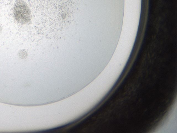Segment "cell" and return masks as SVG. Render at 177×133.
<instances>
[{
    "label": "cell",
    "instance_id": "cell-1",
    "mask_svg": "<svg viewBox=\"0 0 177 133\" xmlns=\"http://www.w3.org/2000/svg\"><path fill=\"white\" fill-rule=\"evenodd\" d=\"M14 16L16 20L22 24H25L31 20V11L27 4L23 0H18L15 4Z\"/></svg>",
    "mask_w": 177,
    "mask_h": 133
},
{
    "label": "cell",
    "instance_id": "cell-3",
    "mask_svg": "<svg viewBox=\"0 0 177 133\" xmlns=\"http://www.w3.org/2000/svg\"><path fill=\"white\" fill-rule=\"evenodd\" d=\"M3 28L1 26V25H0V33H1L2 31Z\"/></svg>",
    "mask_w": 177,
    "mask_h": 133
},
{
    "label": "cell",
    "instance_id": "cell-2",
    "mask_svg": "<svg viewBox=\"0 0 177 133\" xmlns=\"http://www.w3.org/2000/svg\"><path fill=\"white\" fill-rule=\"evenodd\" d=\"M18 55L21 59H24L27 57L28 53L25 50H21L18 53Z\"/></svg>",
    "mask_w": 177,
    "mask_h": 133
}]
</instances>
